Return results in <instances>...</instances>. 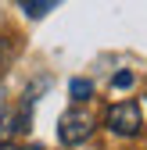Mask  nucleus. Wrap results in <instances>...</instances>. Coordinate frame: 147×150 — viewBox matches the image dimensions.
I'll return each mask as SVG.
<instances>
[{
    "instance_id": "obj_3",
    "label": "nucleus",
    "mask_w": 147,
    "mask_h": 150,
    "mask_svg": "<svg viewBox=\"0 0 147 150\" xmlns=\"http://www.w3.org/2000/svg\"><path fill=\"white\" fill-rule=\"evenodd\" d=\"M54 4H58V0H18V7H22L29 18H43Z\"/></svg>"
},
{
    "instance_id": "obj_6",
    "label": "nucleus",
    "mask_w": 147,
    "mask_h": 150,
    "mask_svg": "<svg viewBox=\"0 0 147 150\" xmlns=\"http://www.w3.org/2000/svg\"><path fill=\"white\" fill-rule=\"evenodd\" d=\"M111 86H115V89H129V86H133V71H115Z\"/></svg>"
},
{
    "instance_id": "obj_8",
    "label": "nucleus",
    "mask_w": 147,
    "mask_h": 150,
    "mask_svg": "<svg viewBox=\"0 0 147 150\" xmlns=\"http://www.w3.org/2000/svg\"><path fill=\"white\" fill-rule=\"evenodd\" d=\"M32 150H36V146H32Z\"/></svg>"
},
{
    "instance_id": "obj_5",
    "label": "nucleus",
    "mask_w": 147,
    "mask_h": 150,
    "mask_svg": "<svg viewBox=\"0 0 147 150\" xmlns=\"http://www.w3.org/2000/svg\"><path fill=\"white\" fill-rule=\"evenodd\" d=\"M14 36H0V75H4L7 71V64L14 61Z\"/></svg>"
},
{
    "instance_id": "obj_4",
    "label": "nucleus",
    "mask_w": 147,
    "mask_h": 150,
    "mask_svg": "<svg viewBox=\"0 0 147 150\" xmlns=\"http://www.w3.org/2000/svg\"><path fill=\"white\" fill-rule=\"evenodd\" d=\"M68 93H72L76 104H83V100L93 97V82H90V79H72V82H68Z\"/></svg>"
},
{
    "instance_id": "obj_2",
    "label": "nucleus",
    "mask_w": 147,
    "mask_h": 150,
    "mask_svg": "<svg viewBox=\"0 0 147 150\" xmlns=\"http://www.w3.org/2000/svg\"><path fill=\"white\" fill-rule=\"evenodd\" d=\"M108 129H111L115 136H136L140 132V107L133 100H122V104H111L104 115Z\"/></svg>"
},
{
    "instance_id": "obj_7",
    "label": "nucleus",
    "mask_w": 147,
    "mask_h": 150,
    "mask_svg": "<svg viewBox=\"0 0 147 150\" xmlns=\"http://www.w3.org/2000/svg\"><path fill=\"white\" fill-rule=\"evenodd\" d=\"M0 150H18L14 143H7V139H0Z\"/></svg>"
},
{
    "instance_id": "obj_1",
    "label": "nucleus",
    "mask_w": 147,
    "mask_h": 150,
    "mask_svg": "<svg viewBox=\"0 0 147 150\" xmlns=\"http://www.w3.org/2000/svg\"><path fill=\"white\" fill-rule=\"evenodd\" d=\"M93 129H97V118L86 107H68L61 115V122H58V139L65 146H79V143H86L93 136Z\"/></svg>"
}]
</instances>
